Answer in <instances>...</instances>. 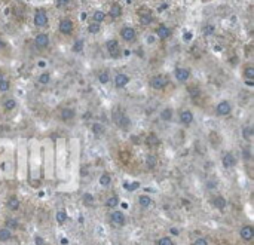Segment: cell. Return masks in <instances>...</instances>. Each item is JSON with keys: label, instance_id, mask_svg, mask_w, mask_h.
<instances>
[{"label": "cell", "instance_id": "ba28073f", "mask_svg": "<svg viewBox=\"0 0 254 245\" xmlns=\"http://www.w3.org/2000/svg\"><path fill=\"white\" fill-rule=\"evenodd\" d=\"M234 110V106L229 100H222L217 106H216V115L220 116V118H225V116H229Z\"/></svg>", "mask_w": 254, "mask_h": 245}, {"label": "cell", "instance_id": "9a60e30c", "mask_svg": "<svg viewBox=\"0 0 254 245\" xmlns=\"http://www.w3.org/2000/svg\"><path fill=\"white\" fill-rule=\"evenodd\" d=\"M110 220H112V223L115 226H119V228L125 226V223H127V217H125V214L122 211H113L110 214Z\"/></svg>", "mask_w": 254, "mask_h": 245}, {"label": "cell", "instance_id": "ee69618b", "mask_svg": "<svg viewBox=\"0 0 254 245\" xmlns=\"http://www.w3.org/2000/svg\"><path fill=\"white\" fill-rule=\"evenodd\" d=\"M34 241H36V245H43V240H42V238H39V237H36V240H34Z\"/></svg>", "mask_w": 254, "mask_h": 245}, {"label": "cell", "instance_id": "4fadbf2b", "mask_svg": "<svg viewBox=\"0 0 254 245\" xmlns=\"http://www.w3.org/2000/svg\"><path fill=\"white\" fill-rule=\"evenodd\" d=\"M240 237H241V240H243V241H246V243H250V241H253L254 240V228L253 226H250V225H247V226H243V228L240 229Z\"/></svg>", "mask_w": 254, "mask_h": 245}, {"label": "cell", "instance_id": "f6af8a7d", "mask_svg": "<svg viewBox=\"0 0 254 245\" xmlns=\"http://www.w3.org/2000/svg\"><path fill=\"white\" fill-rule=\"evenodd\" d=\"M170 232H171V234H173V235H179V231H177V229H176V228H173V229H171V231H170Z\"/></svg>", "mask_w": 254, "mask_h": 245}, {"label": "cell", "instance_id": "7dc6e473", "mask_svg": "<svg viewBox=\"0 0 254 245\" xmlns=\"http://www.w3.org/2000/svg\"><path fill=\"white\" fill-rule=\"evenodd\" d=\"M3 76H4V74H3V73H1V71H0V77H3Z\"/></svg>", "mask_w": 254, "mask_h": 245}, {"label": "cell", "instance_id": "52a82bcc", "mask_svg": "<svg viewBox=\"0 0 254 245\" xmlns=\"http://www.w3.org/2000/svg\"><path fill=\"white\" fill-rule=\"evenodd\" d=\"M155 21V13L150 7H141L138 10V22L141 25H150Z\"/></svg>", "mask_w": 254, "mask_h": 245}, {"label": "cell", "instance_id": "f1b7e54d", "mask_svg": "<svg viewBox=\"0 0 254 245\" xmlns=\"http://www.w3.org/2000/svg\"><path fill=\"white\" fill-rule=\"evenodd\" d=\"M51 80H52V74H51L49 71H43V73H40L39 77H37V82H39L40 85H48Z\"/></svg>", "mask_w": 254, "mask_h": 245}, {"label": "cell", "instance_id": "277c9868", "mask_svg": "<svg viewBox=\"0 0 254 245\" xmlns=\"http://www.w3.org/2000/svg\"><path fill=\"white\" fill-rule=\"evenodd\" d=\"M170 85V79L162 74V73H158V74H153L150 77V86L155 89V91H164L167 86Z\"/></svg>", "mask_w": 254, "mask_h": 245}, {"label": "cell", "instance_id": "44dd1931", "mask_svg": "<svg viewBox=\"0 0 254 245\" xmlns=\"http://www.w3.org/2000/svg\"><path fill=\"white\" fill-rule=\"evenodd\" d=\"M6 205H7V208H9L10 211H18L19 207H21V202H19V199H18L16 195H10V196L7 198Z\"/></svg>", "mask_w": 254, "mask_h": 245}, {"label": "cell", "instance_id": "7a4b0ae2", "mask_svg": "<svg viewBox=\"0 0 254 245\" xmlns=\"http://www.w3.org/2000/svg\"><path fill=\"white\" fill-rule=\"evenodd\" d=\"M137 36H138V33H137V30H135L132 25H122L121 30H119V37H121V40H124L125 43H132V42H135V40H137Z\"/></svg>", "mask_w": 254, "mask_h": 245}, {"label": "cell", "instance_id": "8fae6325", "mask_svg": "<svg viewBox=\"0 0 254 245\" xmlns=\"http://www.w3.org/2000/svg\"><path fill=\"white\" fill-rule=\"evenodd\" d=\"M124 15V7L121 3L118 1H113L109 7V12H107V16L112 18V19H119L121 16Z\"/></svg>", "mask_w": 254, "mask_h": 245}, {"label": "cell", "instance_id": "d6986e66", "mask_svg": "<svg viewBox=\"0 0 254 245\" xmlns=\"http://www.w3.org/2000/svg\"><path fill=\"white\" fill-rule=\"evenodd\" d=\"M91 19H92V22L103 24L107 19V12L103 10V9H94L92 10V15H91Z\"/></svg>", "mask_w": 254, "mask_h": 245}, {"label": "cell", "instance_id": "3957f363", "mask_svg": "<svg viewBox=\"0 0 254 245\" xmlns=\"http://www.w3.org/2000/svg\"><path fill=\"white\" fill-rule=\"evenodd\" d=\"M57 28H58L60 34H63V36H70V34L74 31V22H73L71 18L63 16V18L58 19V27H57Z\"/></svg>", "mask_w": 254, "mask_h": 245}, {"label": "cell", "instance_id": "b9f144b4", "mask_svg": "<svg viewBox=\"0 0 254 245\" xmlns=\"http://www.w3.org/2000/svg\"><path fill=\"white\" fill-rule=\"evenodd\" d=\"M192 245H208V241H207L205 238H196V240L192 243Z\"/></svg>", "mask_w": 254, "mask_h": 245}, {"label": "cell", "instance_id": "30bf717a", "mask_svg": "<svg viewBox=\"0 0 254 245\" xmlns=\"http://www.w3.org/2000/svg\"><path fill=\"white\" fill-rule=\"evenodd\" d=\"M155 34H156V37H158L159 40H167V39L171 37L173 30H171L167 24H159V25H156V28H155Z\"/></svg>", "mask_w": 254, "mask_h": 245}, {"label": "cell", "instance_id": "e0dca14e", "mask_svg": "<svg viewBox=\"0 0 254 245\" xmlns=\"http://www.w3.org/2000/svg\"><path fill=\"white\" fill-rule=\"evenodd\" d=\"M116 125H118L121 129L127 131V129H129V128H131V119L128 118V115L121 113V115L116 118Z\"/></svg>", "mask_w": 254, "mask_h": 245}, {"label": "cell", "instance_id": "7bdbcfd3", "mask_svg": "<svg viewBox=\"0 0 254 245\" xmlns=\"http://www.w3.org/2000/svg\"><path fill=\"white\" fill-rule=\"evenodd\" d=\"M70 1H71V0H57V6H58V7H64V6H67Z\"/></svg>", "mask_w": 254, "mask_h": 245}, {"label": "cell", "instance_id": "7c38bea8", "mask_svg": "<svg viewBox=\"0 0 254 245\" xmlns=\"http://www.w3.org/2000/svg\"><path fill=\"white\" fill-rule=\"evenodd\" d=\"M129 80H131V77L127 73H116L115 77H113V83H115V86L118 89H122V88L128 86Z\"/></svg>", "mask_w": 254, "mask_h": 245}, {"label": "cell", "instance_id": "5b68a950", "mask_svg": "<svg viewBox=\"0 0 254 245\" xmlns=\"http://www.w3.org/2000/svg\"><path fill=\"white\" fill-rule=\"evenodd\" d=\"M33 43H34L36 49H39V51H45V49H48V48H49V45H51V37H49V34H48V33H45V31H39V33L34 36Z\"/></svg>", "mask_w": 254, "mask_h": 245}, {"label": "cell", "instance_id": "1f68e13d", "mask_svg": "<svg viewBox=\"0 0 254 245\" xmlns=\"http://www.w3.org/2000/svg\"><path fill=\"white\" fill-rule=\"evenodd\" d=\"M156 165H158V158H156L155 155H147V156H146V167H147L149 170H153Z\"/></svg>", "mask_w": 254, "mask_h": 245}, {"label": "cell", "instance_id": "ffe728a7", "mask_svg": "<svg viewBox=\"0 0 254 245\" xmlns=\"http://www.w3.org/2000/svg\"><path fill=\"white\" fill-rule=\"evenodd\" d=\"M74 116H76V110L71 109V107H64V109H61V112H60V118H61V121H64V122L73 121Z\"/></svg>", "mask_w": 254, "mask_h": 245}, {"label": "cell", "instance_id": "f546056e", "mask_svg": "<svg viewBox=\"0 0 254 245\" xmlns=\"http://www.w3.org/2000/svg\"><path fill=\"white\" fill-rule=\"evenodd\" d=\"M12 240V231L6 228H0V243H7Z\"/></svg>", "mask_w": 254, "mask_h": 245}, {"label": "cell", "instance_id": "5bb4252c", "mask_svg": "<svg viewBox=\"0 0 254 245\" xmlns=\"http://www.w3.org/2000/svg\"><path fill=\"white\" fill-rule=\"evenodd\" d=\"M222 164H223V167L228 168V170L234 168V167L237 165V158H235V155H234L232 152H226V153L222 156Z\"/></svg>", "mask_w": 254, "mask_h": 245}, {"label": "cell", "instance_id": "4dcf8cb0", "mask_svg": "<svg viewBox=\"0 0 254 245\" xmlns=\"http://www.w3.org/2000/svg\"><path fill=\"white\" fill-rule=\"evenodd\" d=\"M243 74L246 77V80H254V65H246L243 70Z\"/></svg>", "mask_w": 254, "mask_h": 245}, {"label": "cell", "instance_id": "836d02e7", "mask_svg": "<svg viewBox=\"0 0 254 245\" xmlns=\"http://www.w3.org/2000/svg\"><path fill=\"white\" fill-rule=\"evenodd\" d=\"M118 205H119V198H118L116 195L107 198V201H106V208H116Z\"/></svg>", "mask_w": 254, "mask_h": 245}, {"label": "cell", "instance_id": "d4e9b609", "mask_svg": "<svg viewBox=\"0 0 254 245\" xmlns=\"http://www.w3.org/2000/svg\"><path fill=\"white\" fill-rule=\"evenodd\" d=\"M174 116V110L171 107H165L161 113H159V118L164 121V122H170Z\"/></svg>", "mask_w": 254, "mask_h": 245}, {"label": "cell", "instance_id": "7402d4cb", "mask_svg": "<svg viewBox=\"0 0 254 245\" xmlns=\"http://www.w3.org/2000/svg\"><path fill=\"white\" fill-rule=\"evenodd\" d=\"M146 144H147L150 149H153V147H158V146L161 144V140H159V137H158L155 132H150V134H147V137H146Z\"/></svg>", "mask_w": 254, "mask_h": 245}, {"label": "cell", "instance_id": "bcb514c9", "mask_svg": "<svg viewBox=\"0 0 254 245\" xmlns=\"http://www.w3.org/2000/svg\"><path fill=\"white\" fill-rule=\"evenodd\" d=\"M61 244H63V245H67V244H68V241H67L65 238H63V240H61Z\"/></svg>", "mask_w": 254, "mask_h": 245}, {"label": "cell", "instance_id": "f35d334b", "mask_svg": "<svg viewBox=\"0 0 254 245\" xmlns=\"http://www.w3.org/2000/svg\"><path fill=\"white\" fill-rule=\"evenodd\" d=\"M156 245H176V243L170 237H162L156 241Z\"/></svg>", "mask_w": 254, "mask_h": 245}, {"label": "cell", "instance_id": "2e32d148", "mask_svg": "<svg viewBox=\"0 0 254 245\" xmlns=\"http://www.w3.org/2000/svg\"><path fill=\"white\" fill-rule=\"evenodd\" d=\"M195 121V116L190 110H182L180 112V122L183 126H190Z\"/></svg>", "mask_w": 254, "mask_h": 245}, {"label": "cell", "instance_id": "d6a6232c", "mask_svg": "<svg viewBox=\"0 0 254 245\" xmlns=\"http://www.w3.org/2000/svg\"><path fill=\"white\" fill-rule=\"evenodd\" d=\"M92 132H94L95 137H101L104 134V126L101 123H98V122H94L92 123Z\"/></svg>", "mask_w": 254, "mask_h": 245}, {"label": "cell", "instance_id": "cb8c5ba5", "mask_svg": "<svg viewBox=\"0 0 254 245\" xmlns=\"http://www.w3.org/2000/svg\"><path fill=\"white\" fill-rule=\"evenodd\" d=\"M16 106H18V103H16L15 98H6V100L1 103V107H3L4 112H12V110L16 109Z\"/></svg>", "mask_w": 254, "mask_h": 245}, {"label": "cell", "instance_id": "8992f818", "mask_svg": "<svg viewBox=\"0 0 254 245\" xmlns=\"http://www.w3.org/2000/svg\"><path fill=\"white\" fill-rule=\"evenodd\" d=\"M106 51H107V54H109L110 58L118 60V58L121 57V54H122L119 40H118V39H109V40L106 42Z\"/></svg>", "mask_w": 254, "mask_h": 245}, {"label": "cell", "instance_id": "60d3db41", "mask_svg": "<svg viewBox=\"0 0 254 245\" xmlns=\"http://www.w3.org/2000/svg\"><path fill=\"white\" fill-rule=\"evenodd\" d=\"M202 33H204V36H211V34H214V25H213V24L204 25V27H202Z\"/></svg>", "mask_w": 254, "mask_h": 245}, {"label": "cell", "instance_id": "6da1fadb", "mask_svg": "<svg viewBox=\"0 0 254 245\" xmlns=\"http://www.w3.org/2000/svg\"><path fill=\"white\" fill-rule=\"evenodd\" d=\"M49 24V15L45 7H37L33 13V25L36 28H45Z\"/></svg>", "mask_w": 254, "mask_h": 245}, {"label": "cell", "instance_id": "9c48e42d", "mask_svg": "<svg viewBox=\"0 0 254 245\" xmlns=\"http://www.w3.org/2000/svg\"><path fill=\"white\" fill-rule=\"evenodd\" d=\"M190 76H192V73H190V68H188V67H176V70H174V79L179 83H186L190 79Z\"/></svg>", "mask_w": 254, "mask_h": 245}, {"label": "cell", "instance_id": "ab89813d", "mask_svg": "<svg viewBox=\"0 0 254 245\" xmlns=\"http://www.w3.org/2000/svg\"><path fill=\"white\" fill-rule=\"evenodd\" d=\"M55 219H57V222H58L60 225H63V223L67 220V213H65L64 210H60V211L57 213V217H55Z\"/></svg>", "mask_w": 254, "mask_h": 245}, {"label": "cell", "instance_id": "8d00e7d4", "mask_svg": "<svg viewBox=\"0 0 254 245\" xmlns=\"http://www.w3.org/2000/svg\"><path fill=\"white\" fill-rule=\"evenodd\" d=\"M82 201H83V204L88 205V207H94V204H95V198H94V195H91V193H85L83 198H82Z\"/></svg>", "mask_w": 254, "mask_h": 245}, {"label": "cell", "instance_id": "d590c367", "mask_svg": "<svg viewBox=\"0 0 254 245\" xmlns=\"http://www.w3.org/2000/svg\"><path fill=\"white\" fill-rule=\"evenodd\" d=\"M83 46H85V42H83L82 39H77V40L73 43L71 51H73V52H76V54H79V52H82V51H83Z\"/></svg>", "mask_w": 254, "mask_h": 245}, {"label": "cell", "instance_id": "e575fe53", "mask_svg": "<svg viewBox=\"0 0 254 245\" xmlns=\"http://www.w3.org/2000/svg\"><path fill=\"white\" fill-rule=\"evenodd\" d=\"M10 89V80L7 77H0V92H7Z\"/></svg>", "mask_w": 254, "mask_h": 245}, {"label": "cell", "instance_id": "484cf974", "mask_svg": "<svg viewBox=\"0 0 254 245\" xmlns=\"http://www.w3.org/2000/svg\"><path fill=\"white\" fill-rule=\"evenodd\" d=\"M138 204H140L141 208L147 210V208L152 205V198H150L149 195H140V196H138Z\"/></svg>", "mask_w": 254, "mask_h": 245}, {"label": "cell", "instance_id": "74e56055", "mask_svg": "<svg viewBox=\"0 0 254 245\" xmlns=\"http://www.w3.org/2000/svg\"><path fill=\"white\" fill-rule=\"evenodd\" d=\"M18 226H19V225H18V220H16V219H12V217H10V219H7V220L4 222V228L9 229V231H13V229H16Z\"/></svg>", "mask_w": 254, "mask_h": 245}, {"label": "cell", "instance_id": "603a6c76", "mask_svg": "<svg viewBox=\"0 0 254 245\" xmlns=\"http://www.w3.org/2000/svg\"><path fill=\"white\" fill-rule=\"evenodd\" d=\"M101 24H97V22H88L86 24V33L88 34H91V36H95V34H98L100 31H101Z\"/></svg>", "mask_w": 254, "mask_h": 245}, {"label": "cell", "instance_id": "83f0119b", "mask_svg": "<svg viewBox=\"0 0 254 245\" xmlns=\"http://www.w3.org/2000/svg\"><path fill=\"white\" fill-rule=\"evenodd\" d=\"M98 183L103 186V187H109L112 184V176L109 173H103L98 179Z\"/></svg>", "mask_w": 254, "mask_h": 245}, {"label": "cell", "instance_id": "ac0fdd59", "mask_svg": "<svg viewBox=\"0 0 254 245\" xmlns=\"http://www.w3.org/2000/svg\"><path fill=\"white\" fill-rule=\"evenodd\" d=\"M211 205H213L216 210L223 211V210L226 208V205H228V201H226L225 196H222V195H214V196L211 198Z\"/></svg>", "mask_w": 254, "mask_h": 245}, {"label": "cell", "instance_id": "4316f807", "mask_svg": "<svg viewBox=\"0 0 254 245\" xmlns=\"http://www.w3.org/2000/svg\"><path fill=\"white\" fill-rule=\"evenodd\" d=\"M97 79L101 85H107L110 82V73L107 70H101L98 74H97Z\"/></svg>", "mask_w": 254, "mask_h": 245}]
</instances>
